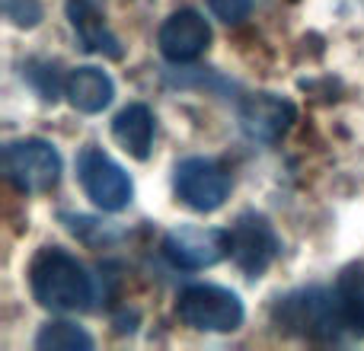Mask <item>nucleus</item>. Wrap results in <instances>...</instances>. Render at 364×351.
Instances as JSON below:
<instances>
[{
	"label": "nucleus",
	"mask_w": 364,
	"mask_h": 351,
	"mask_svg": "<svg viewBox=\"0 0 364 351\" xmlns=\"http://www.w3.org/2000/svg\"><path fill=\"white\" fill-rule=\"evenodd\" d=\"M208 10H211L220 23L233 26V23H243L252 13V0H208Z\"/></svg>",
	"instance_id": "16"
},
{
	"label": "nucleus",
	"mask_w": 364,
	"mask_h": 351,
	"mask_svg": "<svg viewBox=\"0 0 364 351\" xmlns=\"http://www.w3.org/2000/svg\"><path fill=\"white\" fill-rule=\"evenodd\" d=\"M38 351H90L93 335L80 329L77 323H45L36 335Z\"/></svg>",
	"instance_id": "15"
},
{
	"label": "nucleus",
	"mask_w": 364,
	"mask_h": 351,
	"mask_svg": "<svg viewBox=\"0 0 364 351\" xmlns=\"http://www.w3.org/2000/svg\"><path fill=\"white\" fill-rule=\"evenodd\" d=\"M68 16H70V26H74L77 38H80V45L87 51L112 58V61H119V58L125 55L119 36L109 29L106 16L100 13V6H96L93 0H68Z\"/></svg>",
	"instance_id": "11"
},
{
	"label": "nucleus",
	"mask_w": 364,
	"mask_h": 351,
	"mask_svg": "<svg viewBox=\"0 0 364 351\" xmlns=\"http://www.w3.org/2000/svg\"><path fill=\"white\" fill-rule=\"evenodd\" d=\"M77 179H80L87 198L102 211H122L132 205L134 185L128 179V173L115 163L109 153H102L100 147H83L77 157Z\"/></svg>",
	"instance_id": "5"
},
{
	"label": "nucleus",
	"mask_w": 364,
	"mask_h": 351,
	"mask_svg": "<svg viewBox=\"0 0 364 351\" xmlns=\"http://www.w3.org/2000/svg\"><path fill=\"white\" fill-rule=\"evenodd\" d=\"M154 134H157V119L144 102L125 106L112 122V138L122 144V151L132 153L134 160H147L154 151Z\"/></svg>",
	"instance_id": "13"
},
{
	"label": "nucleus",
	"mask_w": 364,
	"mask_h": 351,
	"mask_svg": "<svg viewBox=\"0 0 364 351\" xmlns=\"http://www.w3.org/2000/svg\"><path fill=\"white\" fill-rule=\"evenodd\" d=\"M29 288L38 307L51 313H83L93 307L96 284L87 265L61 246H42L29 265Z\"/></svg>",
	"instance_id": "1"
},
{
	"label": "nucleus",
	"mask_w": 364,
	"mask_h": 351,
	"mask_svg": "<svg viewBox=\"0 0 364 351\" xmlns=\"http://www.w3.org/2000/svg\"><path fill=\"white\" fill-rule=\"evenodd\" d=\"M164 256L173 269H186V271L211 269L224 256H230V230L195 227V224L173 227L164 237Z\"/></svg>",
	"instance_id": "6"
},
{
	"label": "nucleus",
	"mask_w": 364,
	"mask_h": 351,
	"mask_svg": "<svg viewBox=\"0 0 364 351\" xmlns=\"http://www.w3.org/2000/svg\"><path fill=\"white\" fill-rule=\"evenodd\" d=\"M333 291H336V301H339L348 329L364 335V262H355V265H348V269H342Z\"/></svg>",
	"instance_id": "14"
},
{
	"label": "nucleus",
	"mask_w": 364,
	"mask_h": 351,
	"mask_svg": "<svg viewBox=\"0 0 364 351\" xmlns=\"http://www.w3.org/2000/svg\"><path fill=\"white\" fill-rule=\"evenodd\" d=\"M61 170V153L45 138H19L4 147V173L19 192H51Z\"/></svg>",
	"instance_id": "4"
},
{
	"label": "nucleus",
	"mask_w": 364,
	"mask_h": 351,
	"mask_svg": "<svg viewBox=\"0 0 364 351\" xmlns=\"http://www.w3.org/2000/svg\"><path fill=\"white\" fill-rule=\"evenodd\" d=\"M176 313L198 333H233L243 326V301L218 284H188L176 301Z\"/></svg>",
	"instance_id": "3"
},
{
	"label": "nucleus",
	"mask_w": 364,
	"mask_h": 351,
	"mask_svg": "<svg viewBox=\"0 0 364 351\" xmlns=\"http://www.w3.org/2000/svg\"><path fill=\"white\" fill-rule=\"evenodd\" d=\"M297 122V109L278 93H250L240 102V128L256 144H278Z\"/></svg>",
	"instance_id": "9"
},
{
	"label": "nucleus",
	"mask_w": 364,
	"mask_h": 351,
	"mask_svg": "<svg viewBox=\"0 0 364 351\" xmlns=\"http://www.w3.org/2000/svg\"><path fill=\"white\" fill-rule=\"evenodd\" d=\"M282 252V239H278L275 227L262 217V214H240L237 224L230 227V259L240 271L250 278H259L275 256Z\"/></svg>",
	"instance_id": "8"
},
{
	"label": "nucleus",
	"mask_w": 364,
	"mask_h": 351,
	"mask_svg": "<svg viewBox=\"0 0 364 351\" xmlns=\"http://www.w3.org/2000/svg\"><path fill=\"white\" fill-rule=\"evenodd\" d=\"M64 96L77 112L96 115L102 109H109V102L115 99V83L102 68L87 64V68H74L64 77Z\"/></svg>",
	"instance_id": "12"
},
{
	"label": "nucleus",
	"mask_w": 364,
	"mask_h": 351,
	"mask_svg": "<svg viewBox=\"0 0 364 351\" xmlns=\"http://www.w3.org/2000/svg\"><path fill=\"white\" fill-rule=\"evenodd\" d=\"M173 185H176V198L192 211L211 214L230 195V173L218 163V160L208 157H188L176 166L173 176Z\"/></svg>",
	"instance_id": "7"
},
{
	"label": "nucleus",
	"mask_w": 364,
	"mask_h": 351,
	"mask_svg": "<svg viewBox=\"0 0 364 351\" xmlns=\"http://www.w3.org/2000/svg\"><path fill=\"white\" fill-rule=\"evenodd\" d=\"M6 16L16 26H36L42 19V6L38 0H6Z\"/></svg>",
	"instance_id": "17"
},
{
	"label": "nucleus",
	"mask_w": 364,
	"mask_h": 351,
	"mask_svg": "<svg viewBox=\"0 0 364 351\" xmlns=\"http://www.w3.org/2000/svg\"><path fill=\"white\" fill-rule=\"evenodd\" d=\"M272 320L282 333L314 342H336L348 329L336 291L323 288H304L288 297H278V303L272 307Z\"/></svg>",
	"instance_id": "2"
},
{
	"label": "nucleus",
	"mask_w": 364,
	"mask_h": 351,
	"mask_svg": "<svg viewBox=\"0 0 364 351\" xmlns=\"http://www.w3.org/2000/svg\"><path fill=\"white\" fill-rule=\"evenodd\" d=\"M160 55L173 64L195 61L198 55H205V48L211 45V26L201 13L195 10H176L157 32Z\"/></svg>",
	"instance_id": "10"
}]
</instances>
